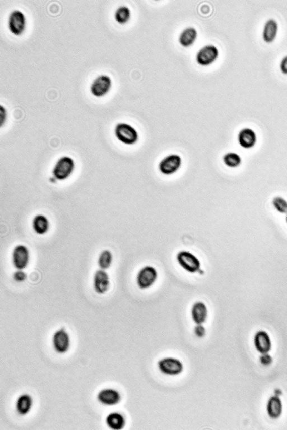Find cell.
Here are the masks:
<instances>
[{
  "mask_svg": "<svg viewBox=\"0 0 287 430\" xmlns=\"http://www.w3.org/2000/svg\"><path fill=\"white\" fill-rule=\"evenodd\" d=\"M76 162L70 156H63L58 158L52 169V175L60 181H65L70 177L75 171Z\"/></svg>",
  "mask_w": 287,
  "mask_h": 430,
  "instance_id": "obj_1",
  "label": "cell"
},
{
  "mask_svg": "<svg viewBox=\"0 0 287 430\" xmlns=\"http://www.w3.org/2000/svg\"><path fill=\"white\" fill-rule=\"evenodd\" d=\"M114 133L116 139L126 146L135 145L139 139V135L135 128L125 122L118 123Z\"/></svg>",
  "mask_w": 287,
  "mask_h": 430,
  "instance_id": "obj_2",
  "label": "cell"
},
{
  "mask_svg": "<svg viewBox=\"0 0 287 430\" xmlns=\"http://www.w3.org/2000/svg\"><path fill=\"white\" fill-rule=\"evenodd\" d=\"M176 261L181 268L186 272L194 274L201 270L200 260L189 251L182 250L176 255Z\"/></svg>",
  "mask_w": 287,
  "mask_h": 430,
  "instance_id": "obj_3",
  "label": "cell"
},
{
  "mask_svg": "<svg viewBox=\"0 0 287 430\" xmlns=\"http://www.w3.org/2000/svg\"><path fill=\"white\" fill-rule=\"evenodd\" d=\"M158 278V273L154 266L147 265L142 267L136 275V282L138 288L142 290L150 289L155 284Z\"/></svg>",
  "mask_w": 287,
  "mask_h": 430,
  "instance_id": "obj_4",
  "label": "cell"
},
{
  "mask_svg": "<svg viewBox=\"0 0 287 430\" xmlns=\"http://www.w3.org/2000/svg\"><path fill=\"white\" fill-rule=\"evenodd\" d=\"M12 263L16 270L26 269L31 260V253L28 247L19 244L14 247L11 256Z\"/></svg>",
  "mask_w": 287,
  "mask_h": 430,
  "instance_id": "obj_5",
  "label": "cell"
},
{
  "mask_svg": "<svg viewBox=\"0 0 287 430\" xmlns=\"http://www.w3.org/2000/svg\"><path fill=\"white\" fill-rule=\"evenodd\" d=\"M182 164L181 157L177 154H171L162 158L158 165V170L165 175L175 174L180 169Z\"/></svg>",
  "mask_w": 287,
  "mask_h": 430,
  "instance_id": "obj_6",
  "label": "cell"
},
{
  "mask_svg": "<svg viewBox=\"0 0 287 430\" xmlns=\"http://www.w3.org/2000/svg\"><path fill=\"white\" fill-rule=\"evenodd\" d=\"M219 56V48L214 44H207L197 52L196 60L200 65L208 66L214 62Z\"/></svg>",
  "mask_w": 287,
  "mask_h": 430,
  "instance_id": "obj_7",
  "label": "cell"
},
{
  "mask_svg": "<svg viewBox=\"0 0 287 430\" xmlns=\"http://www.w3.org/2000/svg\"><path fill=\"white\" fill-rule=\"evenodd\" d=\"M8 26L9 31L14 35H21L26 27V17L24 14L18 9L14 10L9 14Z\"/></svg>",
  "mask_w": 287,
  "mask_h": 430,
  "instance_id": "obj_8",
  "label": "cell"
},
{
  "mask_svg": "<svg viewBox=\"0 0 287 430\" xmlns=\"http://www.w3.org/2000/svg\"><path fill=\"white\" fill-rule=\"evenodd\" d=\"M158 368L163 374L177 376L183 372L184 365L179 359L166 357L158 361Z\"/></svg>",
  "mask_w": 287,
  "mask_h": 430,
  "instance_id": "obj_9",
  "label": "cell"
},
{
  "mask_svg": "<svg viewBox=\"0 0 287 430\" xmlns=\"http://www.w3.org/2000/svg\"><path fill=\"white\" fill-rule=\"evenodd\" d=\"M112 85L111 77L106 74H101L94 79L90 90L93 96L97 97H103L110 91Z\"/></svg>",
  "mask_w": 287,
  "mask_h": 430,
  "instance_id": "obj_10",
  "label": "cell"
},
{
  "mask_svg": "<svg viewBox=\"0 0 287 430\" xmlns=\"http://www.w3.org/2000/svg\"><path fill=\"white\" fill-rule=\"evenodd\" d=\"M53 347L59 354H65L70 347V335L64 328L56 331L52 337Z\"/></svg>",
  "mask_w": 287,
  "mask_h": 430,
  "instance_id": "obj_11",
  "label": "cell"
},
{
  "mask_svg": "<svg viewBox=\"0 0 287 430\" xmlns=\"http://www.w3.org/2000/svg\"><path fill=\"white\" fill-rule=\"evenodd\" d=\"M111 281L110 275L106 270L98 269L93 275V289L99 295H104L110 290Z\"/></svg>",
  "mask_w": 287,
  "mask_h": 430,
  "instance_id": "obj_12",
  "label": "cell"
},
{
  "mask_svg": "<svg viewBox=\"0 0 287 430\" xmlns=\"http://www.w3.org/2000/svg\"><path fill=\"white\" fill-rule=\"evenodd\" d=\"M97 398L99 402L106 406H116L121 400L120 393L117 390L111 388L101 390Z\"/></svg>",
  "mask_w": 287,
  "mask_h": 430,
  "instance_id": "obj_13",
  "label": "cell"
},
{
  "mask_svg": "<svg viewBox=\"0 0 287 430\" xmlns=\"http://www.w3.org/2000/svg\"><path fill=\"white\" fill-rule=\"evenodd\" d=\"M237 141L244 149H252L256 146L257 141L256 133L252 128L244 127L239 131L237 135Z\"/></svg>",
  "mask_w": 287,
  "mask_h": 430,
  "instance_id": "obj_14",
  "label": "cell"
},
{
  "mask_svg": "<svg viewBox=\"0 0 287 430\" xmlns=\"http://www.w3.org/2000/svg\"><path fill=\"white\" fill-rule=\"evenodd\" d=\"M191 315L193 322L196 325H203L208 318V309L204 302L197 301L192 306Z\"/></svg>",
  "mask_w": 287,
  "mask_h": 430,
  "instance_id": "obj_15",
  "label": "cell"
},
{
  "mask_svg": "<svg viewBox=\"0 0 287 430\" xmlns=\"http://www.w3.org/2000/svg\"><path fill=\"white\" fill-rule=\"evenodd\" d=\"M279 26L276 20L270 18L264 24L262 37L267 43L273 42L278 33Z\"/></svg>",
  "mask_w": 287,
  "mask_h": 430,
  "instance_id": "obj_16",
  "label": "cell"
},
{
  "mask_svg": "<svg viewBox=\"0 0 287 430\" xmlns=\"http://www.w3.org/2000/svg\"><path fill=\"white\" fill-rule=\"evenodd\" d=\"M254 343L257 351L263 354L268 353L271 348L269 335L264 331H260L256 333Z\"/></svg>",
  "mask_w": 287,
  "mask_h": 430,
  "instance_id": "obj_17",
  "label": "cell"
},
{
  "mask_svg": "<svg viewBox=\"0 0 287 430\" xmlns=\"http://www.w3.org/2000/svg\"><path fill=\"white\" fill-rule=\"evenodd\" d=\"M32 228L36 234L43 236L48 233L50 229V222L46 216L38 214L34 217Z\"/></svg>",
  "mask_w": 287,
  "mask_h": 430,
  "instance_id": "obj_18",
  "label": "cell"
},
{
  "mask_svg": "<svg viewBox=\"0 0 287 430\" xmlns=\"http://www.w3.org/2000/svg\"><path fill=\"white\" fill-rule=\"evenodd\" d=\"M197 29L194 27H187L181 32L179 41L181 45L184 47H189L195 43L197 38Z\"/></svg>",
  "mask_w": 287,
  "mask_h": 430,
  "instance_id": "obj_19",
  "label": "cell"
},
{
  "mask_svg": "<svg viewBox=\"0 0 287 430\" xmlns=\"http://www.w3.org/2000/svg\"><path fill=\"white\" fill-rule=\"evenodd\" d=\"M33 406V399L30 395L24 394L18 398L16 404L17 413L21 416L28 414Z\"/></svg>",
  "mask_w": 287,
  "mask_h": 430,
  "instance_id": "obj_20",
  "label": "cell"
},
{
  "mask_svg": "<svg viewBox=\"0 0 287 430\" xmlns=\"http://www.w3.org/2000/svg\"><path fill=\"white\" fill-rule=\"evenodd\" d=\"M106 423L107 426L113 430H121L124 428L126 421L121 414L112 412L107 416Z\"/></svg>",
  "mask_w": 287,
  "mask_h": 430,
  "instance_id": "obj_21",
  "label": "cell"
},
{
  "mask_svg": "<svg viewBox=\"0 0 287 430\" xmlns=\"http://www.w3.org/2000/svg\"><path fill=\"white\" fill-rule=\"evenodd\" d=\"M267 411L270 418H279L283 411V405L280 399L277 397H271L269 400Z\"/></svg>",
  "mask_w": 287,
  "mask_h": 430,
  "instance_id": "obj_22",
  "label": "cell"
},
{
  "mask_svg": "<svg viewBox=\"0 0 287 430\" xmlns=\"http://www.w3.org/2000/svg\"><path fill=\"white\" fill-rule=\"evenodd\" d=\"M113 256L112 252L109 250H104L99 255L97 263L100 269L107 270L110 269L113 264Z\"/></svg>",
  "mask_w": 287,
  "mask_h": 430,
  "instance_id": "obj_23",
  "label": "cell"
},
{
  "mask_svg": "<svg viewBox=\"0 0 287 430\" xmlns=\"http://www.w3.org/2000/svg\"><path fill=\"white\" fill-rule=\"evenodd\" d=\"M223 162L227 167L235 169L241 165L242 158L235 152H228L223 157Z\"/></svg>",
  "mask_w": 287,
  "mask_h": 430,
  "instance_id": "obj_24",
  "label": "cell"
},
{
  "mask_svg": "<svg viewBox=\"0 0 287 430\" xmlns=\"http://www.w3.org/2000/svg\"><path fill=\"white\" fill-rule=\"evenodd\" d=\"M114 16H115V19L118 23L125 24L129 21L131 18V10L126 6H121L116 9Z\"/></svg>",
  "mask_w": 287,
  "mask_h": 430,
  "instance_id": "obj_25",
  "label": "cell"
},
{
  "mask_svg": "<svg viewBox=\"0 0 287 430\" xmlns=\"http://www.w3.org/2000/svg\"><path fill=\"white\" fill-rule=\"evenodd\" d=\"M275 210L280 214H287V200L284 197L276 196L271 201Z\"/></svg>",
  "mask_w": 287,
  "mask_h": 430,
  "instance_id": "obj_26",
  "label": "cell"
},
{
  "mask_svg": "<svg viewBox=\"0 0 287 430\" xmlns=\"http://www.w3.org/2000/svg\"><path fill=\"white\" fill-rule=\"evenodd\" d=\"M13 279L17 283H23L27 279V275L23 270H17L13 275Z\"/></svg>",
  "mask_w": 287,
  "mask_h": 430,
  "instance_id": "obj_27",
  "label": "cell"
},
{
  "mask_svg": "<svg viewBox=\"0 0 287 430\" xmlns=\"http://www.w3.org/2000/svg\"><path fill=\"white\" fill-rule=\"evenodd\" d=\"M194 333L198 338H204L206 335V330L202 325H196L194 328Z\"/></svg>",
  "mask_w": 287,
  "mask_h": 430,
  "instance_id": "obj_28",
  "label": "cell"
},
{
  "mask_svg": "<svg viewBox=\"0 0 287 430\" xmlns=\"http://www.w3.org/2000/svg\"><path fill=\"white\" fill-rule=\"evenodd\" d=\"M7 118V111L6 107L1 105L0 106V125L3 126L6 123Z\"/></svg>",
  "mask_w": 287,
  "mask_h": 430,
  "instance_id": "obj_29",
  "label": "cell"
},
{
  "mask_svg": "<svg viewBox=\"0 0 287 430\" xmlns=\"http://www.w3.org/2000/svg\"><path fill=\"white\" fill-rule=\"evenodd\" d=\"M280 69L282 73L287 74V55H285L280 62Z\"/></svg>",
  "mask_w": 287,
  "mask_h": 430,
  "instance_id": "obj_30",
  "label": "cell"
},
{
  "mask_svg": "<svg viewBox=\"0 0 287 430\" xmlns=\"http://www.w3.org/2000/svg\"><path fill=\"white\" fill-rule=\"evenodd\" d=\"M285 222H286V224L287 225V214H286V216H285Z\"/></svg>",
  "mask_w": 287,
  "mask_h": 430,
  "instance_id": "obj_31",
  "label": "cell"
}]
</instances>
